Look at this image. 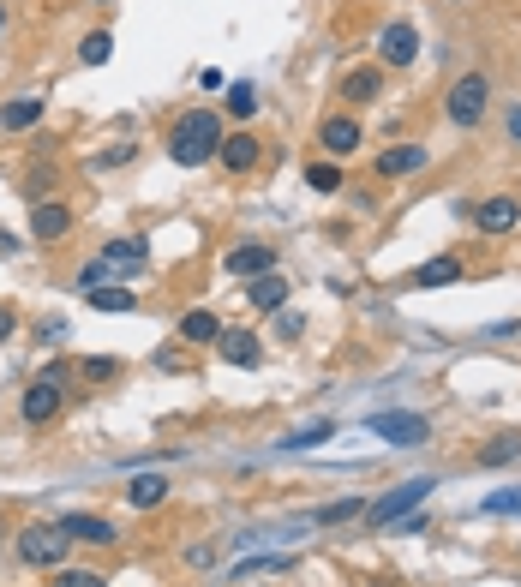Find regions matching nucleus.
<instances>
[{
  "instance_id": "nucleus-24",
  "label": "nucleus",
  "mask_w": 521,
  "mask_h": 587,
  "mask_svg": "<svg viewBox=\"0 0 521 587\" xmlns=\"http://www.w3.org/2000/svg\"><path fill=\"white\" fill-rule=\"evenodd\" d=\"M54 180H60V168H54V162H48V156H36V162H30V168H24V192H30V198H36V204H42V198H48V192H54Z\"/></svg>"
},
{
  "instance_id": "nucleus-13",
  "label": "nucleus",
  "mask_w": 521,
  "mask_h": 587,
  "mask_svg": "<svg viewBox=\"0 0 521 587\" xmlns=\"http://www.w3.org/2000/svg\"><path fill=\"white\" fill-rule=\"evenodd\" d=\"M276 270V246H258V240H246V246H234L228 252V276H240V282H252V276H270Z\"/></svg>"
},
{
  "instance_id": "nucleus-28",
  "label": "nucleus",
  "mask_w": 521,
  "mask_h": 587,
  "mask_svg": "<svg viewBox=\"0 0 521 587\" xmlns=\"http://www.w3.org/2000/svg\"><path fill=\"white\" fill-rule=\"evenodd\" d=\"M521 456V432H504V438H492L486 450H480V468H504V462H516Z\"/></svg>"
},
{
  "instance_id": "nucleus-33",
  "label": "nucleus",
  "mask_w": 521,
  "mask_h": 587,
  "mask_svg": "<svg viewBox=\"0 0 521 587\" xmlns=\"http://www.w3.org/2000/svg\"><path fill=\"white\" fill-rule=\"evenodd\" d=\"M48 587H108V576L102 570H54Z\"/></svg>"
},
{
  "instance_id": "nucleus-36",
  "label": "nucleus",
  "mask_w": 521,
  "mask_h": 587,
  "mask_svg": "<svg viewBox=\"0 0 521 587\" xmlns=\"http://www.w3.org/2000/svg\"><path fill=\"white\" fill-rule=\"evenodd\" d=\"M78 372H84L90 384H114V378H120V360H84Z\"/></svg>"
},
{
  "instance_id": "nucleus-17",
  "label": "nucleus",
  "mask_w": 521,
  "mask_h": 587,
  "mask_svg": "<svg viewBox=\"0 0 521 587\" xmlns=\"http://www.w3.org/2000/svg\"><path fill=\"white\" fill-rule=\"evenodd\" d=\"M378 90H384V72L378 66H354L342 78V102H378Z\"/></svg>"
},
{
  "instance_id": "nucleus-9",
  "label": "nucleus",
  "mask_w": 521,
  "mask_h": 587,
  "mask_svg": "<svg viewBox=\"0 0 521 587\" xmlns=\"http://www.w3.org/2000/svg\"><path fill=\"white\" fill-rule=\"evenodd\" d=\"M426 162H432V150H426V144H390V150H378V156H372V168H378L384 180H402V174H420Z\"/></svg>"
},
{
  "instance_id": "nucleus-10",
  "label": "nucleus",
  "mask_w": 521,
  "mask_h": 587,
  "mask_svg": "<svg viewBox=\"0 0 521 587\" xmlns=\"http://www.w3.org/2000/svg\"><path fill=\"white\" fill-rule=\"evenodd\" d=\"M72 234V210L66 204H54V198H42V204H30V240H66Z\"/></svg>"
},
{
  "instance_id": "nucleus-22",
  "label": "nucleus",
  "mask_w": 521,
  "mask_h": 587,
  "mask_svg": "<svg viewBox=\"0 0 521 587\" xmlns=\"http://www.w3.org/2000/svg\"><path fill=\"white\" fill-rule=\"evenodd\" d=\"M216 336H222V318H216V312L192 306V312L180 318V342H216Z\"/></svg>"
},
{
  "instance_id": "nucleus-8",
  "label": "nucleus",
  "mask_w": 521,
  "mask_h": 587,
  "mask_svg": "<svg viewBox=\"0 0 521 587\" xmlns=\"http://www.w3.org/2000/svg\"><path fill=\"white\" fill-rule=\"evenodd\" d=\"M216 162H222L228 174H252V168L264 162V144H258L252 132H222V150H216Z\"/></svg>"
},
{
  "instance_id": "nucleus-30",
  "label": "nucleus",
  "mask_w": 521,
  "mask_h": 587,
  "mask_svg": "<svg viewBox=\"0 0 521 587\" xmlns=\"http://www.w3.org/2000/svg\"><path fill=\"white\" fill-rule=\"evenodd\" d=\"M480 516H521V486H504V492L480 498Z\"/></svg>"
},
{
  "instance_id": "nucleus-16",
  "label": "nucleus",
  "mask_w": 521,
  "mask_h": 587,
  "mask_svg": "<svg viewBox=\"0 0 521 587\" xmlns=\"http://www.w3.org/2000/svg\"><path fill=\"white\" fill-rule=\"evenodd\" d=\"M216 354H222L228 366H258V360H264V348H258L252 330H222V336H216Z\"/></svg>"
},
{
  "instance_id": "nucleus-2",
  "label": "nucleus",
  "mask_w": 521,
  "mask_h": 587,
  "mask_svg": "<svg viewBox=\"0 0 521 587\" xmlns=\"http://www.w3.org/2000/svg\"><path fill=\"white\" fill-rule=\"evenodd\" d=\"M486 108H492V78H486V72H462V78L444 90V114H450V126H462V132H474V126L486 120Z\"/></svg>"
},
{
  "instance_id": "nucleus-27",
  "label": "nucleus",
  "mask_w": 521,
  "mask_h": 587,
  "mask_svg": "<svg viewBox=\"0 0 521 587\" xmlns=\"http://www.w3.org/2000/svg\"><path fill=\"white\" fill-rule=\"evenodd\" d=\"M324 438H336V420H318L306 432H288V438H276V450H318Z\"/></svg>"
},
{
  "instance_id": "nucleus-3",
  "label": "nucleus",
  "mask_w": 521,
  "mask_h": 587,
  "mask_svg": "<svg viewBox=\"0 0 521 587\" xmlns=\"http://www.w3.org/2000/svg\"><path fill=\"white\" fill-rule=\"evenodd\" d=\"M432 492H438V480H432V474H420V480H402V486H390L384 498H372V504H366V528H378V534H384L390 522L414 516V510H420V504L432 498Z\"/></svg>"
},
{
  "instance_id": "nucleus-11",
  "label": "nucleus",
  "mask_w": 521,
  "mask_h": 587,
  "mask_svg": "<svg viewBox=\"0 0 521 587\" xmlns=\"http://www.w3.org/2000/svg\"><path fill=\"white\" fill-rule=\"evenodd\" d=\"M474 222H480V234H510V228L521 222V204L510 198V192L480 198V204H474Z\"/></svg>"
},
{
  "instance_id": "nucleus-6",
  "label": "nucleus",
  "mask_w": 521,
  "mask_h": 587,
  "mask_svg": "<svg viewBox=\"0 0 521 587\" xmlns=\"http://www.w3.org/2000/svg\"><path fill=\"white\" fill-rule=\"evenodd\" d=\"M372 432H378L384 444H396V450H420V444L432 438V426H426V414H408V408H390V414H372Z\"/></svg>"
},
{
  "instance_id": "nucleus-32",
  "label": "nucleus",
  "mask_w": 521,
  "mask_h": 587,
  "mask_svg": "<svg viewBox=\"0 0 521 587\" xmlns=\"http://www.w3.org/2000/svg\"><path fill=\"white\" fill-rule=\"evenodd\" d=\"M228 114L234 120H252L258 114V90L252 84H228Z\"/></svg>"
},
{
  "instance_id": "nucleus-23",
  "label": "nucleus",
  "mask_w": 521,
  "mask_h": 587,
  "mask_svg": "<svg viewBox=\"0 0 521 587\" xmlns=\"http://www.w3.org/2000/svg\"><path fill=\"white\" fill-rule=\"evenodd\" d=\"M102 258H108V264H114V270H138V264H144V258H150V246H144V240H132V234H126V240H108V246H102Z\"/></svg>"
},
{
  "instance_id": "nucleus-1",
  "label": "nucleus",
  "mask_w": 521,
  "mask_h": 587,
  "mask_svg": "<svg viewBox=\"0 0 521 587\" xmlns=\"http://www.w3.org/2000/svg\"><path fill=\"white\" fill-rule=\"evenodd\" d=\"M216 150H222V120H216L210 108H192V114H180V120L168 126V156H174L180 168H204Z\"/></svg>"
},
{
  "instance_id": "nucleus-20",
  "label": "nucleus",
  "mask_w": 521,
  "mask_h": 587,
  "mask_svg": "<svg viewBox=\"0 0 521 587\" xmlns=\"http://www.w3.org/2000/svg\"><path fill=\"white\" fill-rule=\"evenodd\" d=\"M414 282H420V288H450V282H462V258H450V252H444V258H426V264L414 270Z\"/></svg>"
},
{
  "instance_id": "nucleus-19",
  "label": "nucleus",
  "mask_w": 521,
  "mask_h": 587,
  "mask_svg": "<svg viewBox=\"0 0 521 587\" xmlns=\"http://www.w3.org/2000/svg\"><path fill=\"white\" fill-rule=\"evenodd\" d=\"M126 504H132V510H162V504H168V480H162V474H138V480L126 486Z\"/></svg>"
},
{
  "instance_id": "nucleus-18",
  "label": "nucleus",
  "mask_w": 521,
  "mask_h": 587,
  "mask_svg": "<svg viewBox=\"0 0 521 587\" xmlns=\"http://www.w3.org/2000/svg\"><path fill=\"white\" fill-rule=\"evenodd\" d=\"M246 300H252L258 312H282V306H288V276H276V270H270V276H252V294H246Z\"/></svg>"
},
{
  "instance_id": "nucleus-26",
  "label": "nucleus",
  "mask_w": 521,
  "mask_h": 587,
  "mask_svg": "<svg viewBox=\"0 0 521 587\" xmlns=\"http://www.w3.org/2000/svg\"><path fill=\"white\" fill-rule=\"evenodd\" d=\"M354 516H366V504H360V498H336V504H318V510H312V522H318V528H342V522H354Z\"/></svg>"
},
{
  "instance_id": "nucleus-41",
  "label": "nucleus",
  "mask_w": 521,
  "mask_h": 587,
  "mask_svg": "<svg viewBox=\"0 0 521 587\" xmlns=\"http://www.w3.org/2000/svg\"><path fill=\"white\" fill-rule=\"evenodd\" d=\"M510 138H516V144H521V102H516V108H510Z\"/></svg>"
},
{
  "instance_id": "nucleus-14",
  "label": "nucleus",
  "mask_w": 521,
  "mask_h": 587,
  "mask_svg": "<svg viewBox=\"0 0 521 587\" xmlns=\"http://www.w3.org/2000/svg\"><path fill=\"white\" fill-rule=\"evenodd\" d=\"M60 534L78 540V546H114L120 540V528L108 516H60Z\"/></svg>"
},
{
  "instance_id": "nucleus-29",
  "label": "nucleus",
  "mask_w": 521,
  "mask_h": 587,
  "mask_svg": "<svg viewBox=\"0 0 521 587\" xmlns=\"http://www.w3.org/2000/svg\"><path fill=\"white\" fill-rule=\"evenodd\" d=\"M108 54H114V36H108V30H90V36L78 42V60H84V66H108Z\"/></svg>"
},
{
  "instance_id": "nucleus-44",
  "label": "nucleus",
  "mask_w": 521,
  "mask_h": 587,
  "mask_svg": "<svg viewBox=\"0 0 521 587\" xmlns=\"http://www.w3.org/2000/svg\"><path fill=\"white\" fill-rule=\"evenodd\" d=\"M0 30H6V12H0Z\"/></svg>"
},
{
  "instance_id": "nucleus-12",
  "label": "nucleus",
  "mask_w": 521,
  "mask_h": 587,
  "mask_svg": "<svg viewBox=\"0 0 521 587\" xmlns=\"http://www.w3.org/2000/svg\"><path fill=\"white\" fill-rule=\"evenodd\" d=\"M318 144H324L336 162L354 156V150H360V120H354V114H330V120L318 126Z\"/></svg>"
},
{
  "instance_id": "nucleus-31",
  "label": "nucleus",
  "mask_w": 521,
  "mask_h": 587,
  "mask_svg": "<svg viewBox=\"0 0 521 587\" xmlns=\"http://www.w3.org/2000/svg\"><path fill=\"white\" fill-rule=\"evenodd\" d=\"M306 186L312 192H342V162H312L306 168Z\"/></svg>"
},
{
  "instance_id": "nucleus-43",
  "label": "nucleus",
  "mask_w": 521,
  "mask_h": 587,
  "mask_svg": "<svg viewBox=\"0 0 521 587\" xmlns=\"http://www.w3.org/2000/svg\"><path fill=\"white\" fill-rule=\"evenodd\" d=\"M366 587H390V582H366Z\"/></svg>"
},
{
  "instance_id": "nucleus-39",
  "label": "nucleus",
  "mask_w": 521,
  "mask_h": 587,
  "mask_svg": "<svg viewBox=\"0 0 521 587\" xmlns=\"http://www.w3.org/2000/svg\"><path fill=\"white\" fill-rule=\"evenodd\" d=\"M210 558H216V552H210V546H186V564H192V570H204V564H210Z\"/></svg>"
},
{
  "instance_id": "nucleus-21",
  "label": "nucleus",
  "mask_w": 521,
  "mask_h": 587,
  "mask_svg": "<svg viewBox=\"0 0 521 587\" xmlns=\"http://www.w3.org/2000/svg\"><path fill=\"white\" fill-rule=\"evenodd\" d=\"M282 570H294V558H288V552H270V558H240V564L228 570V582H252V576H282Z\"/></svg>"
},
{
  "instance_id": "nucleus-25",
  "label": "nucleus",
  "mask_w": 521,
  "mask_h": 587,
  "mask_svg": "<svg viewBox=\"0 0 521 587\" xmlns=\"http://www.w3.org/2000/svg\"><path fill=\"white\" fill-rule=\"evenodd\" d=\"M84 306L90 312H138V294H126V288H90Z\"/></svg>"
},
{
  "instance_id": "nucleus-15",
  "label": "nucleus",
  "mask_w": 521,
  "mask_h": 587,
  "mask_svg": "<svg viewBox=\"0 0 521 587\" xmlns=\"http://www.w3.org/2000/svg\"><path fill=\"white\" fill-rule=\"evenodd\" d=\"M42 114H48L42 96H12V102L0 108V132H30V126H42Z\"/></svg>"
},
{
  "instance_id": "nucleus-42",
  "label": "nucleus",
  "mask_w": 521,
  "mask_h": 587,
  "mask_svg": "<svg viewBox=\"0 0 521 587\" xmlns=\"http://www.w3.org/2000/svg\"><path fill=\"white\" fill-rule=\"evenodd\" d=\"M6 252H18V240H12V234L0 228V258H6Z\"/></svg>"
},
{
  "instance_id": "nucleus-34",
  "label": "nucleus",
  "mask_w": 521,
  "mask_h": 587,
  "mask_svg": "<svg viewBox=\"0 0 521 587\" xmlns=\"http://www.w3.org/2000/svg\"><path fill=\"white\" fill-rule=\"evenodd\" d=\"M108 270H114L108 258H90V264L78 270V294H90V288H102V276H108Z\"/></svg>"
},
{
  "instance_id": "nucleus-40",
  "label": "nucleus",
  "mask_w": 521,
  "mask_h": 587,
  "mask_svg": "<svg viewBox=\"0 0 521 587\" xmlns=\"http://www.w3.org/2000/svg\"><path fill=\"white\" fill-rule=\"evenodd\" d=\"M12 330H18V318H12V312L0 306V342H12Z\"/></svg>"
},
{
  "instance_id": "nucleus-5",
  "label": "nucleus",
  "mask_w": 521,
  "mask_h": 587,
  "mask_svg": "<svg viewBox=\"0 0 521 587\" xmlns=\"http://www.w3.org/2000/svg\"><path fill=\"white\" fill-rule=\"evenodd\" d=\"M66 378H54V372H42L24 396H18V420L24 426H48V420H60V408H66V390H60Z\"/></svg>"
},
{
  "instance_id": "nucleus-7",
  "label": "nucleus",
  "mask_w": 521,
  "mask_h": 587,
  "mask_svg": "<svg viewBox=\"0 0 521 587\" xmlns=\"http://www.w3.org/2000/svg\"><path fill=\"white\" fill-rule=\"evenodd\" d=\"M378 54H384V66H414L420 60V30L408 24V18H390L384 30H378Z\"/></svg>"
},
{
  "instance_id": "nucleus-35",
  "label": "nucleus",
  "mask_w": 521,
  "mask_h": 587,
  "mask_svg": "<svg viewBox=\"0 0 521 587\" xmlns=\"http://www.w3.org/2000/svg\"><path fill=\"white\" fill-rule=\"evenodd\" d=\"M300 330H306V318L282 306V312H276V342H300Z\"/></svg>"
},
{
  "instance_id": "nucleus-37",
  "label": "nucleus",
  "mask_w": 521,
  "mask_h": 587,
  "mask_svg": "<svg viewBox=\"0 0 521 587\" xmlns=\"http://www.w3.org/2000/svg\"><path fill=\"white\" fill-rule=\"evenodd\" d=\"M120 162H132V144H114L108 156H96V168H120Z\"/></svg>"
},
{
  "instance_id": "nucleus-4",
  "label": "nucleus",
  "mask_w": 521,
  "mask_h": 587,
  "mask_svg": "<svg viewBox=\"0 0 521 587\" xmlns=\"http://www.w3.org/2000/svg\"><path fill=\"white\" fill-rule=\"evenodd\" d=\"M18 564H30V570H60V564H66V534H60V522H30V528L18 534Z\"/></svg>"
},
{
  "instance_id": "nucleus-38",
  "label": "nucleus",
  "mask_w": 521,
  "mask_h": 587,
  "mask_svg": "<svg viewBox=\"0 0 521 587\" xmlns=\"http://www.w3.org/2000/svg\"><path fill=\"white\" fill-rule=\"evenodd\" d=\"M396 534H426V516H402V522H390Z\"/></svg>"
}]
</instances>
